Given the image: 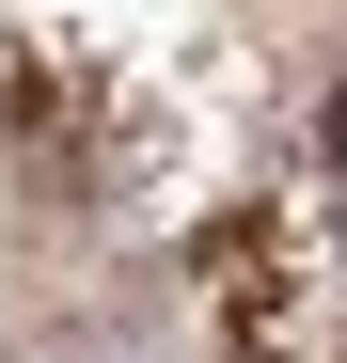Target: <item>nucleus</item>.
<instances>
[{
	"label": "nucleus",
	"mask_w": 347,
	"mask_h": 363,
	"mask_svg": "<svg viewBox=\"0 0 347 363\" xmlns=\"http://www.w3.org/2000/svg\"><path fill=\"white\" fill-rule=\"evenodd\" d=\"M331 174H347V79H331Z\"/></svg>",
	"instance_id": "obj_1"
}]
</instances>
